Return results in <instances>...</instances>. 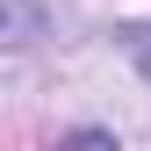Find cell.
<instances>
[{
    "label": "cell",
    "mask_w": 151,
    "mask_h": 151,
    "mask_svg": "<svg viewBox=\"0 0 151 151\" xmlns=\"http://www.w3.org/2000/svg\"><path fill=\"white\" fill-rule=\"evenodd\" d=\"M65 151H115V137H101V129H79V137H65Z\"/></svg>",
    "instance_id": "cell-1"
},
{
    "label": "cell",
    "mask_w": 151,
    "mask_h": 151,
    "mask_svg": "<svg viewBox=\"0 0 151 151\" xmlns=\"http://www.w3.org/2000/svg\"><path fill=\"white\" fill-rule=\"evenodd\" d=\"M137 65H144V79H151V29L137 36Z\"/></svg>",
    "instance_id": "cell-2"
}]
</instances>
